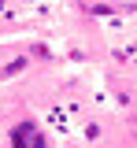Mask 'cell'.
<instances>
[{
    "label": "cell",
    "mask_w": 137,
    "mask_h": 148,
    "mask_svg": "<svg viewBox=\"0 0 137 148\" xmlns=\"http://www.w3.org/2000/svg\"><path fill=\"white\" fill-rule=\"evenodd\" d=\"M11 145L15 148H45V137H41V130L34 122H19L11 130Z\"/></svg>",
    "instance_id": "cell-1"
}]
</instances>
